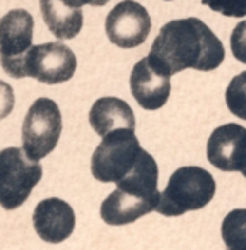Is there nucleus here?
Instances as JSON below:
<instances>
[{
    "label": "nucleus",
    "instance_id": "15",
    "mask_svg": "<svg viewBox=\"0 0 246 250\" xmlns=\"http://www.w3.org/2000/svg\"><path fill=\"white\" fill-rule=\"evenodd\" d=\"M221 235L227 250H246V209H232L221 226Z\"/></svg>",
    "mask_w": 246,
    "mask_h": 250
},
{
    "label": "nucleus",
    "instance_id": "10",
    "mask_svg": "<svg viewBox=\"0 0 246 250\" xmlns=\"http://www.w3.org/2000/svg\"><path fill=\"white\" fill-rule=\"evenodd\" d=\"M33 225L41 240L48 243H62L76 228V214L69 202L50 197L35 208Z\"/></svg>",
    "mask_w": 246,
    "mask_h": 250
},
{
    "label": "nucleus",
    "instance_id": "14",
    "mask_svg": "<svg viewBox=\"0 0 246 250\" xmlns=\"http://www.w3.org/2000/svg\"><path fill=\"white\" fill-rule=\"evenodd\" d=\"M39 9L50 33L58 40H72L80 33L84 16L80 9H74L62 0H39Z\"/></svg>",
    "mask_w": 246,
    "mask_h": 250
},
{
    "label": "nucleus",
    "instance_id": "21",
    "mask_svg": "<svg viewBox=\"0 0 246 250\" xmlns=\"http://www.w3.org/2000/svg\"><path fill=\"white\" fill-rule=\"evenodd\" d=\"M241 173H243V177H245V178H246V168H245V170H243V171H241Z\"/></svg>",
    "mask_w": 246,
    "mask_h": 250
},
{
    "label": "nucleus",
    "instance_id": "17",
    "mask_svg": "<svg viewBox=\"0 0 246 250\" xmlns=\"http://www.w3.org/2000/svg\"><path fill=\"white\" fill-rule=\"evenodd\" d=\"M202 4L226 18H245L246 16V0H202Z\"/></svg>",
    "mask_w": 246,
    "mask_h": 250
},
{
    "label": "nucleus",
    "instance_id": "22",
    "mask_svg": "<svg viewBox=\"0 0 246 250\" xmlns=\"http://www.w3.org/2000/svg\"><path fill=\"white\" fill-rule=\"evenodd\" d=\"M168 2H171V0H168Z\"/></svg>",
    "mask_w": 246,
    "mask_h": 250
},
{
    "label": "nucleus",
    "instance_id": "9",
    "mask_svg": "<svg viewBox=\"0 0 246 250\" xmlns=\"http://www.w3.org/2000/svg\"><path fill=\"white\" fill-rule=\"evenodd\" d=\"M207 160L221 171L246 168V129L238 124L221 125L207 141Z\"/></svg>",
    "mask_w": 246,
    "mask_h": 250
},
{
    "label": "nucleus",
    "instance_id": "12",
    "mask_svg": "<svg viewBox=\"0 0 246 250\" xmlns=\"http://www.w3.org/2000/svg\"><path fill=\"white\" fill-rule=\"evenodd\" d=\"M156 202L114 188L101 204V218L111 226H123L156 211Z\"/></svg>",
    "mask_w": 246,
    "mask_h": 250
},
{
    "label": "nucleus",
    "instance_id": "3",
    "mask_svg": "<svg viewBox=\"0 0 246 250\" xmlns=\"http://www.w3.org/2000/svg\"><path fill=\"white\" fill-rule=\"evenodd\" d=\"M142 153L135 130L116 129L103 137L91 160V171L97 182L110 184L125 178L135 168Z\"/></svg>",
    "mask_w": 246,
    "mask_h": 250
},
{
    "label": "nucleus",
    "instance_id": "16",
    "mask_svg": "<svg viewBox=\"0 0 246 250\" xmlns=\"http://www.w3.org/2000/svg\"><path fill=\"white\" fill-rule=\"evenodd\" d=\"M226 104L229 111L241 120H246V70L232 77L226 89Z\"/></svg>",
    "mask_w": 246,
    "mask_h": 250
},
{
    "label": "nucleus",
    "instance_id": "20",
    "mask_svg": "<svg viewBox=\"0 0 246 250\" xmlns=\"http://www.w3.org/2000/svg\"><path fill=\"white\" fill-rule=\"evenodd\" d=\"M62 2H65L67 5H70V7L74 9H80L82 5H93V7H103V5H106L110 0H62Z\"/></svg>",
    "mask_w": 246,
    "mask_h": 250
},
{
    "label": "nucleus",
    "instance_id": "11",
    "mask_svg": "<svg viewBox=\"0 0 246 250\" xmlns=\"http://www.w3.org/2000/svg\"><path fill=\"white\" fill-rule=\"evenodd\" d=\"M130 91L144 110H159L170 98L171 77L157 72L146 57L133 65L130 74Z\"/></svg>",
    "mask_w": 246,
    "mask_h": 250
},
{
    "label": "nucleus",
    "instance_id": "1",
    "mask_svg": "<svg viewBox=\"0 0 246 250\" xmlns=\"http://www.w3.org/2000/svg\"><path fill=\"white\" fill-rule=\"evenodd\" d=\"M222 42L204 21L197 18L174 19L161 28L151 48V65L171 77L185 69L202 72L215 70L224 62Z\"/></svg>",
    "mask_w": 246,
    "mask_h": 250
},
{
    "label": "nucleus",
    "instance_id": "2",
    "mask_svg": "<svg viewBox=\"0 0 246 250\" xmlns=\"http://www.w3.org/2000/svg\"><path fill=\"white\" fill-rule=\"evenodd\" d=\"M215 195V180L200 167H181L161 192L156 211L163 216H181L208 204Z\"/></svg>",
    "mask_w": 246,
    "mask_h": 250
},
{
    "label": "nucleus",
    "instance_id": "6",
    "mask_svg": "<svg viewBox=\"0 0 246 250\" xmlns=\"http://www.w3.org/2000/svg\"><path fill=\"white\" fill-rule=\"evenodd\" d=\"M35 21L24 9L9 11L0 19V63L14 79L24 77V57L33 43Z\"/></svg>",
    "mask_w": 246,
    "mask_h": 250
},
{
    "label": "nucleus",
    "instance_id": "19",
    "mask_svg": "<svg viewBox=\"0 0 246 250\" xmlns=\"http://www.w3.org/2000/svg\"><path fill=\"white\" fill-rule=\"evenodd\" d=\"M14 91H12L11 84L0 81V120H4L11 115L12 108H14Z\"/></svg>",
    "mask_w": 246,
    "mask_h": 250
},
{
    "label": "nucleus",
    "instance_id": "5",
    "mask_svg": "<svg viewBox=\"0 0 246 250\" xmlns=\"http://www.w3.org/2000/svg\"><path fill=\"white\" fill-rule=\"evenodd\" d=\"M62 134V113L50 98H38L29 106L22 124V149L29 160L39 161L58 144Z\"/></svg>",
    "mask_w": 246,
    "mask_h": 250
},
{
    "label": "nucleus",
    "instance_id": "7",
    "mask_svg": "<svg viewBox=\"0 0 246 250\" xmlns=\"http://www.w3.org/2000/svg\"><path fill=\"white\" fill-rule=\"evenodd\" d=\"M77 69L76 53L63 43L31 46L24 57V77L41 84H62L72 79Z\"/></svg>",
    "mask_w": 246,
    "mask_h": 250
},
{
    "label": "nucleus",
    "instance_id": "8",
    "mask_svg": "<svg viewBox=\"0 0 246 250\" xmlns=\"http://www.w3.org/2000/svg\"><path fill=\"white\" fill-rule=\"evenodd\" d=\"M151 16L144 5L133 0H123L106 16L104 29L113 45L120 48H135L142 45L151 33Z\"/></svg>",
    "mask_w": 246,
    "mask_h": 250
},
{
    "label": "nucleus",
    "instance_id": "18",
    "mask_svg": "<svg viewBox=\"0 0 246 250\" xmlns=\"http://www.w3.org/2000/svg\"><path fill=\"white\" fill-rule=\"evenodd\" d=\"M231 50L232 57L239 62L246 63V21L236 24L231 35Z\"/></svg>",
    "mask_w": 246,
    "mask_h": 250
},
{
    "label": "nucleus",
    "instance_id": "13",
    "mask_svg": "<svg viewBox=\"0 0 246 250\" xmlns=\"http://www.w3.org/2000/svg\"><path fill=\"white\" fill-rule=\"evenodd\" d=\"M89 124L101 137L108 136L116 129L135 130V117L130 104L113 96L96 100L89 111Z\"/></svg>",
    "mask_w": 246,
    "mask_h": 250
},
{
    "label": "nucleus",
    "instance_id": "4",
    "mask_svg": "<svg viewBox=\"0 0 246 250\" xmlns=\"http://www.w3.org/2000/svg\"><path fill=\"white\" fill-rule=\"evenodd\" d=\"M43 168L28 158L21 147L0 151V208L14 211L21 208L31 190L39 184Z\"/></svg>",
    "mask_w": 246,
    "mask_h": 250
}]
</instances>
